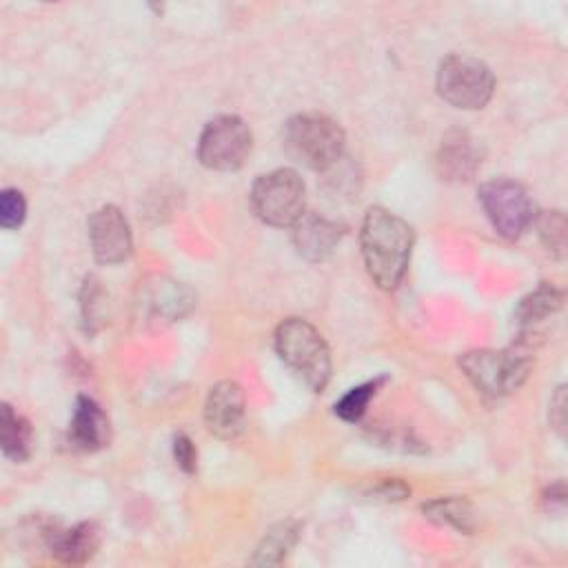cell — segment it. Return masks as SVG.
Instances as JSON below:
<instances>
[{"label":"cell","mask_w":568,"mask_h":568,"mask_svg":"<svg viewBox=\"0 0 568 568\" xmlns=\"http://www.w3.org/2000/svg\"><path fill=\"white\" fill-rule=\"evenodd\" d=\"M102 300H104V293H102L100 282L93 275H89L82 286V317H84L87 326H91V328L95 326V322L100 317Z\"/></svg>","instance_id":"cell-23"},{"label":"cell","mask_w":568,"mask_h":568,"mask_svg":"<svg viewBox=\"0 0 568 568\" xmlns=\"http://www.w3.org/2000/svg\"><path fill=\"white\" fill-rule=\"evenodd\" d=\"M246 399L233 379H222L209 388L204 402V424L220 439H235L244 430Z\"/></svg>","instance_id":"cell-10"},{"label":"cell","mask_w":568,"mask_h":568,"mask_svg":"<svg viewBox=\"0 0 568 568\" xmlns=\"http://www.w3.org/2000/svg\"><path fill=\"white\" fill-rule=\"evenodd\" d=\"M564 386H559L557 388V393H555V397H552V402H550V422H552V426H555V430L559 433V435H564V428H566V397H564Z\"/></svg>","instance_id":"cell-26"},{"label":"cell","mask_w":568,"mask_h":568,"mask_svg":"<svg viewBox=\"0 0 568 568\" xmlns=\"http://www.w3.org/2000/svg\"><path fill=\"white\" fill-rule=\"evenodd\" d=\"M435 164L444 180H453V182L470 180L481 164V151L477 146V140H473L464 131H455L446 135L437 151Z\"/></svg>","instance_id":"cell-14"},{"label":"cell","mask_w":568,"mask_h":568,"mask_svg":"<svg viewBox=\"0 0 568 568\" xmlns=\"http://www.w3.org/2000/svg\"><path fill=\"white\" fill-rule=\"evenodd\" d=\"M275 351L313 393L326 388L331 379V353L313 324L302 317L284 320L275 331Z\"/></svg>","instance_id":"cell-3"},{"label":"cell","mask_w":568,"mask_h":568,"mask_svg":"<svg viewBox=\"0 0 568 568\" xmlns=\"http://www.w3.org/2000/svg\"><path fill=\"white\" fill-rule=\"evenodd\" d=\"M27 202L18 189H4L0 193V226L11 231L24 222Z\"/></svg>","instance_id":"cell-22"},{"label":"cell","mask_w":568,"mask_h":568,"mask_svg":"<svg viewBox=\"0 0 568 568\" xmlns=\"http://www.w3.org/2000/svg\"><path fill=\"white\" fill-rule=\"evenodd\" d=\"M410 495V488L402 479H382L368 488V497L379 501H402Z\"/></svg>","instance_id":"cell-25"},{"label":"cell","mask_w":568,"mask_h":568,"mask_svg":"<svg viewBox=\"0 0 568 568\" xmlns=\"http://www.w3.org/2000/svg\"><path fill=\"white\" fill-rule=\"evenodd\" d=\"M564 304V293L546 282H541L535 291H530L526 297L519 300L515 320L521 328H530L544 320H548L552 313H557Z\"/></svg>","instance_id":"cell-17"},{"label":"cell","mask_w":568,"mask_h":568,"mask_svg":"<svg viewBox=\"0 0 568 568\" xmlns=\"http://www.w3.org/2000/svg\"><path fill=\"white\" fill-rule=\"evenodd\" d=\"M537 231L544 242V246L557 255L564 257L566 251V215L561 211H544L537 217Z\"/></svg>","instance_id":"cell-21"},{"label":"cell","mask_w":568,"mask_h":568,"mask_svg":"<svg viewBox=\"0 0 568 568\" xmlns=\"http://www.w3.org/2000/svg\"><path fill=\"white\" fill-rule=\"evenodd\" d=\"M415 233L406 220L384 206H371L362 220L359 246L373 282L393 291L406 275Z\"/></svg>","instance_id":"cell-1"},{"label":"cell","mask_w":568,"mask_h":568,"mask_svg":"<svg viewBox=\"0 0 568 568\" xmlns=\"http://www.w3.org/2000/svg\"><path fill=\"white\" fill-rule=\"evenodd\" d=\"M253 213L271 226H293L306 202L304 182L293 169H275L260 175L251 186Z\"/></svg>","instance_id":"cell-6"},{"label":"cell","mask_w":568,"mask_h":568,"mask_svg":"<svg viewBox=\"0 0 568 568\" xmlns=\"http://www.w3.org/2000/svg\"><path fill=\"white\" fill-rule=\"evenodd\" d=\"M479 202L493 229L508 240L519 237L532 222L535 211L526 189L513 180L499 178L479 186Z\"/></svg>","instance_id":"cell-8"},{"label":"cell","mask_w":568,"mask_h":568,"mask_svg":"<svg viewBox=\"0 0 568 568\" xmlns=\"http://www.w3.org/2000/svg\"><path fill=\"white\" fill-rule=\"evenodd\" d=\"M422 510L430 521L439 526H450L466 535L475 530V510L466 497H437L433 501H426Z\"/></svg>","instance_id":"cell-19"},{"label":"cell","mask_w":568,"mask_h":568,"mask_svg":"<svg viewBox=\"0 0 568 568\" xmlns=\"http://www.w3.org/2000/svg\"><path fill=\"white\" fill-rule=\"evenodd\" d=\"M44 541L58 561L80 566L95 555L100 546V530L91 521H82L71 528L49 526L44 528Z\"/></svg>","instance_id":"cell-12"},{"label":"cell","mask_w":568,"mask_h":568,"mask_svg":"<svg viewBox=\"0 0 568 568\" xmlns=\"http://www.w3.org/2000/svg\"><path fill=\"white\" fill-rule=\"evenodd\" d=\"M282 144L291 160L313 171L333 169L344 155L342 126L322 113L293 115L282 131Z\"/></svg>","instance_id":"cell-2"},{"label":"cell","mask_w":568,"mask_h":568,"mask_svg":"<svg viewBox=\"0 0 568 568\" xmlns=\"http://www.w3.org/2000/svg\"><path fill=\"white\" fill-rule=\"evenodd\" d=\"M253 149L248 124L237 115L209 120L197 140V160L211 171H237Z\"/></svg>","instance_id":"cell-7"},{"label":"cell","mask_w":568,"mask_h":568,"mask_svg":"<svg viewBox=\"0 0 568 568\" xmlns=\"http://www.w3.org/2000/svg\"><path fill=\"white\" fill-rule=\"evenodd\" d=\"M173 457H175V464L184 470V473H195L197 468V450L193 446V442L184 435V433H178L173 437Z\"/></svg>","instance_id":"cell-24"},{"label":"cell","mask_w":568,"mask_h":568,"mask_svg":"<svg viewBox=\"0 0 568 568\" xmlns=\"http://www.w3.org/2000/svg\"><path fill=\"white\" fill-rule=\"evenodd\" d=\"M142 302L153 315L175 322L193 311L195 293L186 284L171 277H153L144 286Z\"/></svg>","instance_id":"cell-15"},{"label":"cell","mask_w":568,"mask_h":568,"mask_svg":"<svg viewBox=\"0 0 568 568\" xmlns=\"http://www.w3.org/2000/svg\"><path fill=\"white\" fill-rule=\"evenodd\" d=\"M459 368L484 395L504 397L528 379L532 357L521 348H475L459 355Z\"/></svg>","instance_id":"cell-4"},{"label":"cell","mask_w":568,"mask_h":568,"mask_svg":"<svg viewBox=\"0 0 568 568\" xmlns=\"http://www.w3.org/2000/svg\"><path fill=\"white\" fill-rule=\"evenodd\" d=\"M342 235L344 229L337 222L317 213H302V217L293 224V244L297 253L308 262H322L331 257Z\"/></svg>","instance_id":"cell-11"},{"label":"cell","mask_w":568,"mask_h":568,"mask_svg":"<svg viewBox=\"0 0 568 568\" xmlns=\"http://www.w3.org/2000/svg\"><path fill=\"white\" fill-rule=\"evenodd\" d=\"M437 93L455 109L486 106L495 91V75L486 62L466 53H450L437 67Z\"/></svg>","instance_id":"cell-5"},{"label":"cell","mask_w":568,"mask_h":568,"mask_svg":"<svg viewBox=\"0 0 568 568\" xmlns=\"http://www.w3.org/2000/svg\"><path fill=\"white\" fill-rule=\"evenodd\" d=\"M384 377H377V379H371V382H364L359 386H353L348 388L337 402H335V415L344 422H359L368 408V402L375 397L377 388L382 386Z\"/></svg>","instance_id":"cell-20"},{"label":"cell","mask_w":568,"mask_h":568,"mask_svg":"<svg viewBox=\"0 0 568 568\" xmlns=\"http://www.w3.org/2000/svg\"><path fill=\"white\" fill-rule=\"evenodd\" d=\"M111 439V426H109V417L102 410V406L87 397L80 395L75 399V408H73V417L69 424V442L73 448L78 450H100L109 444Z\"/></svg>","instance_id":"cell-13"},{"label":"cell","mask_w":568,"mask_h":568,"mask_svg":"<svg viewBox=\"0 0 568 568\" xmlns=\"http://www.w3.org/2000/svg\"><path fill=\"white\" fill-rule=\"evenodd\" d=\"M89 242L93 257L100 264H120L131 255V229L124 213L113 206L104 204L89 217Z\"/></svg>","instance_id":"cell-9"},{"label":"cell","mask_w":568,"mask_h":568,"mask_svg":"<svg viewBox=\"0 0 568 568\" xmlns=\"http://www.w3.org/2000/svg\"><path fill=\"white\" fill-rule=\"evenodd\" d=\"M300 530H302V524L295 519H286V521H280L273 528H268V532L262 537L260 546L255 548L251 564H257V566L280 564L291 552V548L297 544Z\"/></svg>","instance_id":"cell-18"},{"label":"cell","mask_w":568,"mask_h":568,"mask_svg":"<svg viewBox=\"0 0 568 568\" xmlns=\"http://www.w3.org/2000/svg\"><path fill=\"white\" fill-rule=\"evenodd\" d=\"M0 446L4 457L13 462H27L31 457L33 430L24 415L13 410V406L2 404L0 408Z\"/></svg>","instance_id":"cell-16"}]
</instances>
